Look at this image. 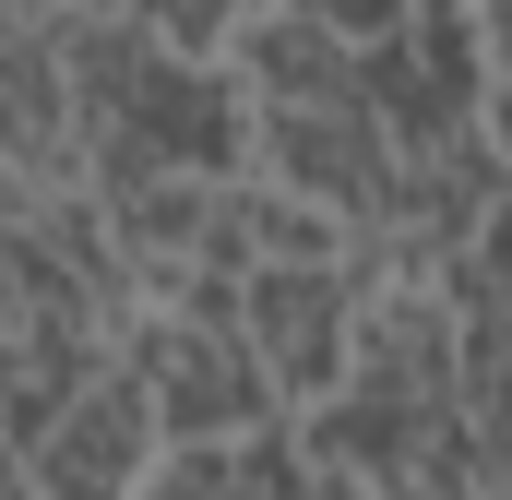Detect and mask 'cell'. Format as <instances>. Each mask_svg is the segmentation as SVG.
<instances>
[{"instance_id": "6", "label": "cell", "mask_w": 512, "mask_h": 500, "mask_svg": "<svg viewBox=\"0 0 512 500\" xmlns=\"http://www.w3.org/2000/svg\"><path fill=\"white\" fill-rule=\"evenodd\" d=\"M227 72L251 84V108H262V120L382 108V96H370V60H358V48H334V36H322V24H298V12H274V24H262V36L239 48V60H227Z\"/></svg>"}, {"instance_id": "2", "label": "cell", "mask_w": 512, "mask_h": 500, "mask_svg": "<svg viewBox=\"0 0 512 500\" xmlns=\"http://www.w3.org/2000/svg\"><path fill=\"white\" fill-rule=\"evenodd\" d=\"M120 358L143 370L167 441H262V429H286V393H274V370H262V346L239 322H131Z\"/></svg>"}, {"instance_id": "4", "label": "cell", "mask_w": 512, "mask_h": 500, "mask_svg": "<svg viewBox=\"0 0 512 500\" xmlns=\"http://www.w3.org/2000/svg\"><path fill=\"white\" fill-rule=\"evenodd\" d=\"M262 346V370L286 393V417H322L346 381H358V334H370V286H358V262H334V274H251V322H239Z\"/></svg>"}, {"instance_id": "10", "label": "cell", "mask_w": 512, "mask_h": 500, "mask_svg": "<svg viewBox=\"0 0 512 500\" xmlns=\"http://www.w3.org/2000/svg\"><path fill=\"white\" fill-rule=\"evenodd\" d=\"M12 500H36V489H12Z\"/></svg>"}, {"instance_id": "7", "label": "cell", "mask_w": 512, "mask_h": 500, "mask_svg": "<svg viewBox=\"0 0 512 500\" xmlns=\"http://www.w3.org/2000/svg\"><path fill=\"white\" fill-rule=\"evenodd\" d=\"M227 262L239 274H334V262H358V227L334 203H310V191H286V179L251 167L227 191Z\"/></svg>"}, {"instance_id": "8", "label": "cell", "mask_w": 512, "mask_h": 500, "mask_svg": "<svg viewBox=\"0 0 512 500\" xmlns=\"http://www.w3.org/2000/svg\"><path fill=\"white\" fill-rule=\"evenodd\" d=\"M143 500H262V453L251 441H179Z\"/></svg>"}, {"instance_id": "5", "label": "cell", "mask_w": 512, "mask_h": 500, "mask_svg": "<svg viewBox=\"0 0 512 500\" xmlns=\"http://www.w3.org/2000/svg\"><path fill=\"white\" fill-rule=\"evenodd\" d=\"M108 370H120V346L84 334V322H0V441L36 453Z\"/></svg>"}, {"instance_id": "9", "label": "cell", "mask_w": 512, "mask_h": 500, "mask_svg": "<svg viewBox=\"0 0 512 500\" xmlns=\"http://www.w3.org/2000/svg\"><path fill=\"white\" fill-rule=\"evenodd\" d=\"M298 24H322L334 48H358V60H382L393 36H417V0H286Z\"/></svg>"}, {"instance_id": "1", "label": "cell", "mask_w": 512, "mask_h": 500, "mask_svg": "<svg viewBox=\"0 0 512 500\" xmlns=\"http://www.w3.org/2000/svg\"><path fill=\"white\" fill-rule=\"evenodd\" d=\"M72 96H84L96 191H120V179H251V143H262L251 84L227 60L155 48L131 12L72 24Z\"/></svg>"}, {"instance_id": "3", "label": "cell", "mask_w": 512, "mask_h": 500, "mask_svg": "<svg viewBox=\"0 0 512 500\" xmlns=\"http://www.w3.org/2000/svg\"><path fill=\"white\" fill-rule=\"evenodd\" d=\"M179 441H167V417H155V393H143V370H108L36 453H12V489L36 500H143L155 489V465H167Z\"/></svg>"}]
</instances>
